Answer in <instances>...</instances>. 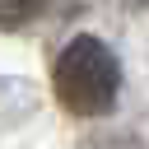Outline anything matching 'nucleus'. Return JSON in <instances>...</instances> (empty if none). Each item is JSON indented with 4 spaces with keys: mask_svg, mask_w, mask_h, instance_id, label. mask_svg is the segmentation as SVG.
<instances>
[{
    "mask_svg": "<svg viewBox=\"0 0 149 149\" xmlns=\"http://www.w3.org/2000/svg\"><path fill=\"white\" fill-rule=\"evenodd\" d=\"M51 93L56 102L79 116V121H93V116H107L116 107V93H121V61L112 56V47L98 37V33H79L65 42V51L56 56V70H51Z\"/></svg>",
    "mask_w": 149,
    "mask_h": 149,
    "instance_id": "obj_1",
    "label": "nucleus"
},
{
    "mask_svg": "<svg viewBox=\"0 0 149 149\" xmlns=\"http://www.w3.org/2000/svg\"><path fill=\"white\" fill-rule=\"evenodd\" d=\"M47 9V0H0V33H14L23 23H33Z\"/></svg>",
    "mask_w": 149,
    "mask_h": 149,
    "instance_id": "obj_2",
    "label": "nucleus"
},
{
    "mask_svg": "<svg viewBox=\"0 0 149 149\" xmlns=\"http://www.w3.org/2000/svg\"><path fill=\"white\" fill-rule=\"evenodd\" d=\"M126 5H135V9H149V0H126Z\"/></svg>",
    "mask_w": 149,
    "mask_h": 149,
    "instance_id": "obj_3",
    "label": "nucleus"
}]
</instances>
